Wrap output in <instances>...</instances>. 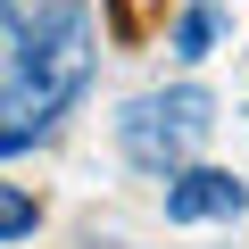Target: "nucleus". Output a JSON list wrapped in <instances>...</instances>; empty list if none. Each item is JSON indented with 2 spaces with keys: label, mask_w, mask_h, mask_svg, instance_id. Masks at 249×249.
I'll use <instances>...</instances> for the list:
<instances>
[{
  "label": "nucleus",
  "mask_w": 249,
  "mask_h": 249,
  "mask_svg": "<svg viewBox=\"0 0 249 249\" xmlns=\"http://www.w3.org/2000/svg\"><path fill=\"white\" fill-rule=\"evenodd\" d=\"M241 208H249V183L224 175V166H191V175L166 183V224H224Z\"/></svg>",
  "instance_id": "3"
},
{
  "label": "nucleus",
  "mask_w": 249,
  "mask_h": 249,
  "mask_svg": "<svg viewBox=\"0 0 249 249\" xmlns=\"http://www.w3.org/2000/svg\"><path fill=\"white\" fill-rule=\"evenodd\" d=\"M17 58H25V25L9 17V0H0V83L17 75Z\"/></svg>",
  "instance_id": "7"
},
{
  "label": "nucleus",
  "mask_w": 249,
  "mask_h": 249,
  "mask_svg": "<svg viewBox=\"0 0 249 249\" xmlns=\"http://www.w3.org/2000/svg\"><path fill=\"white\" fill-rule=\"evenodd\" d=\"M91 83V9L83 0H50L42 25H25V58L0 83V116L17 133H42L58 108H75V91Z\"/></svg>",
  "instance_id": "1"
},
{
  "label": "nucleus",
  "mask_w": 249,
  "mask_h": 249,
  "mask_svg": "<svg viewBox=\"0 0 249 249\" xmlns=\"http://www.w3.org/2000/svg\"><path fill=\"white\" fill-rule=\"evenodd\" d=\"M208 42H216V9H208V0H191V9L175 17V58L191 67V58H208Z\"/></svg>",
  "instance_id": "4"
},
{
  "label": "nucleus",
  "mask_w": 249,
  "mask_h": 249,
  "mask_svg": "<svg viewBox=\"0 0 249 249\" xmlns=\"http://www.w3.org/2000/svg\"><path fill=\"white\" fill-rule=\"evenodd\" d=\"M208 124H216V100L199 83H175V91H142L133 108L116 116V150L133 158L142 175H191L199 142H208Z\"/></svg>",
  "instance_id": "2"
},
{
  "label": "nucleus",
  "mask_w": 249,
  "mask_h": 249,
  "mask_svg": "<svg viewBox=\"0 0 249 249\" xmlns=\"http://www.w3.org/2000/svg\"><path fill=\"white\" fill-rule=\"evenodd\" d=\"M25 142H34V133H17V124H0V158H17Z\"/></svg>",
  "instance_id": "8"
},
{
  "label": "nucleus",
  "mask_w": 249,
  "mask_h": 249,
  "mask_svg": "<svg viewBox=\"0 0 249 249\" xmlns=\"http://www.w3.org/2000/svg\"><path fill=\"white\" fill-rule=\"evenodd\" d=\"M108 25L116 42H150V0H108Z\"/></svg>",
  "instance_id": "6"
},
{
  "label": "nucleus",
  "mask_w": 249,
  "mask_h": 249,
  "mask_svg": "<svg viewBox=\"0 0 249 249\" xmlns=\"http://www.w3.org/2000/svg\"><path fill=\"white\" fill-rule=\"evenodd\" d=\"M34 224H42V208H34L17 183H0V241H25Z\"/></svg>",
  "instance_id": "5"
}]
</instances>
